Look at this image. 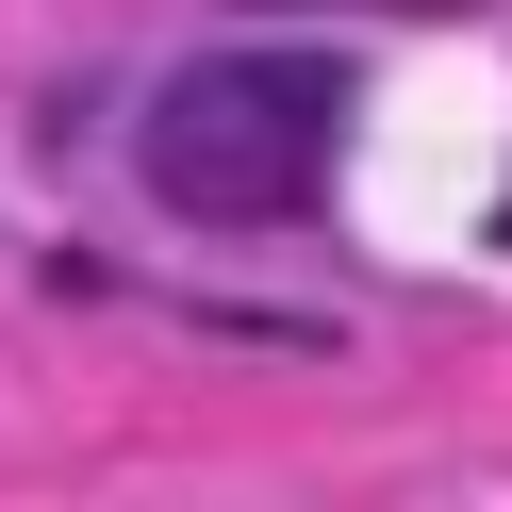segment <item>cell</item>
<instances>
[{
  "label": "cell",
  "instance_id": "obj_1",
  "mask_svg": "<svg viewBox=\"0 0 512 512\" xmlns=\"http://www.w3.org/2000/svg\"><path fill=\"white\" fill-rule=\"evenodd\" d=\"M347 149V67L331 50H215V67H182L166 100H149L133 166L166 215H199V232H281V215L331 182Z\"/></svg>",
  "mask_w": 512,
  "mask_h": 512
},
{
  "label": "cell",
  "instance_id": "obj_2",
  "mask_svg": "<svg viewBox=\"0 0 512 512\" xmlns=\"http://www.w3.org/2000/svg\"><path fill=\"white\" fill-rule=\"evenodd\" d=\"M413 17H463V0H413Z\"/></svg>",
  "mask_w": 512,
  "mask_h": 512
}]
</instances>
